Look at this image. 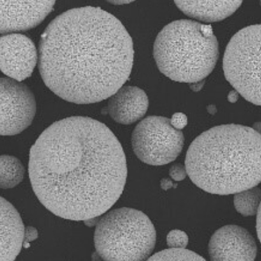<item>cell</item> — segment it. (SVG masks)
Masks as SVG:
<instances>
[{
    "label": "cell",
    "instance_id": "obj_9",
    "mask_svg": "<svg viewBox=\"0 0 261 261\" xmlns=\"http://www.w3.org/2000/svg\"><path fill=\"white\" fill-rule=\"evenodd\" d=\"M38 62L34 42L20 34L0 37V70L6 75L22 82L31 76Z\"/></svg>",
    "mask_w": 261,
    "mask_h": 261
},
{
    "label": "cell",
    "instance_id": "obj_18",
    "mask_svg": "<svg viewBox=\"0 0 261 261\" xmlns=\"http://www.w3.org/2000/svg\"><path fill=\"white\" fill-rule=\"evenodd\" d=\"M188 242V236L182 230H172L167 237V243L169 248H186Z\"/></svg>",
    "mask_w": 261,
    "mask_h": 261
},
{
    "label": "cell",
    "instance_id": "obj_17",
    "mask_svg": "<svg viewBox=\"0 0 261 261\" xmlns=\"http://www.w3.org/2000/svg\"><path fill=\"white\" fill-rule=\"evenodd\" d=\"M148 260H206L201 256L184 248L164 249L147 258Z\"/></svg>",
    "mask_w": 261,
    "mask_h": 261
},
{
    "label": "cell",
    "instance_id": "obj_16",
    "mask_svg": "<svg viewBox=\"0 0 261 261\" xmlns=\"http://www.w3.org/2000/svg\"><path fill=\"white\" fill-rule=\"evenodd\" d=\"M260 190L257 186L235 193L234 204L238 212L244 216L257 214L260 208Z\"/></svg>",
    "mask_w": 261,
    "mask_h": 261
},
{
    "label": "cell",
    "instance_id": "obj_4",
    "mask_svg": "<svg viewBox=\"0 0 261 261\" xmlns=\"http://www.w3.org/2000/svg\"><path fill=\"white\" fill-rule=\"evenodd\" d=\"M160 71L179 83L204 80L213 71L219 44L211 25L191 20L174 21L163 28L153 46Z\"/></svg>",
    "mask_w": 261,
    "mask_h": 261
},
{
    "label": "cell",
    "instance_id": "obj_10",
    "mask_svg": "<svg viewBox=\"0 0 261 261\" xmlns=\"http://www.w3.org/2000/svg\"><path fill=\"white\" fill-rule=\"evenodd\" d=\"M57 0H0V34L27 31L41 24Z\"/></svg>",
    "mask_w": 261,
    "mask_h": 261
},
{
    "label": "cell",
    "instance_id": "obj_19",
    "mask_svg": "<svg viewBox=\"0 0 261 261\" xmlns=\"http://www.w3.org/2000/svg\"><path fill=\"white\" fill-rule=\"evenodd\" d=\"M169 175L174 180H183L188 175L186 167L180 163H176V164L172 165L169 170Z\"/></svg>",
    "mask_w": 261,
    "mask_h": 261
},
{
    "label": "cell",
    "instance_id": "obj_23",
    "mask_svg": "<svg viewBox=\"0 0 261 261\" xmlns=\"http://www.w3.org/2000/svg\"><path fill=\"white\" fill-rule=\"evenodd\" d=\"M107 2L113 5H124L132 3L135 0H106Z\"/></svg>",
    "mask_w": 261,
    "mask_h": 261
},
{
    "label": "cell",
    "instance_id": "obj_11",
    "mask_svg": "<svg viewBox=\"0 0 261 261\" xmlns=\"http://www.w3.org/2000/svg\"><path fill=\"white\" fill-rule=\"evenodd\" d=\"M208 252L212 261L254 260L257 248L255 239L246 228L229 225L219 228L212 235Z\"/></svg>",
    "mask_w": 261,
    "mask_h": 261
},
{
    "label": "cell",
    "instance_id": "obj_22",
    "mask_svg": "<svg viewBox=\"0 0 261 261\" xmlns=\"http://www.w3.org/2000/svg\"><path fill=\"white\" fill-rule=\"evenodd\" d=\"M173 187V182L169 178H163L161 181V188L163 190L167 191Z\"/></svg>",
    "mask_w": 261,
    "mask_h": 261
},
{
    "label": "cell",
    "instance_id": "obj_21",
    "mask_svg": "<svg viewBox=\"0 0 261 261\" xmlns=\"http://www.w3.org/2000/svg\"><path fill=\"white\" fill-rule=\"evenodd\" d=\"M172 126L175 129L181 130L188 124V118L186 114L181 113H177L173 114L171 119Z\"/></svg>",
    "mask_w": 261,
    "mask_h": 261
},
{
    "label": "cell",
    "instance_id": "obj_5",
    "mask_svg": "<svg viewBox=\"0 0 261 261\" xmlns=\"http://www.w3.org/2000/svg\"><path fill=\"white\" fill-rule=\"evenodd\" d=\"M155 242L150 218L143 212L125 207L102 216L94 233L95 249L106 260H147Z\"/></svg>",
    "mask_w": 261,
    "mask_h": 261
},
{
    "label": "cell",
    "instance_id": "obj_25",
    "mask_svg": "<svg viewBox=\"0 0 261 261\" xmlns=\"http://www.w3.org/2000/svg\"><path fill=\"white\" fill-rule=\"evenodd\" d=\"M204 83L201 81L197 82V83H191L190 87L193 91H195V92H198V91H200V90L201 89Z\"/></svg>",
    "mask_w": 261,
    "mask_h": 261
},
{
    "label": "cell",
    "instance_id": "obj_1",
    "mask_svg": "<svg viewBox=\"0 0 261 261\" xmlns=\"http://www.w3.org/2000/svg\"><path fill=\"white\" fill-rule=\"evenodd\" d=\"M29 170L41 203L72 221L106 213L122 195L127 176L117 137L104 123L84 116L46 128L30 150Z\"/></svg>",
    "mask_w": 261,
    "mask_h": 261
},
{
    "label": "cell",
    "instance_id": "obj_12",
    "mask_svg": "<svg viewBox=\"0 0 261 261\" xmlns=\"http://www.w3.org/2000/svg\"><path fill=\"white\" fill-rule=\"evenodd\" d=\"M110 97L109 115L121 124L136 122L144 117L148 111V97L144 90L136 86H122Z\"/></svg>",
    "mask_w": 261,
    "mask_h": 261
},
{
    "label": "cell",
    "instance_id": "obj_13",
    "mask_svg": "<svg viewBox=\"0 0 261 261\" xmlns=\"http://www.w3.org/2000/svg\"><path fill=\"white\" fill-rule=\"evenodd\" d=\"M24 228L18 212L0 197V260L12 261L19 255Z\"/></svg>",
    "mask_w": 261,
    "mask_h": 261
},
{
    "label": "cell",
    "instance_id": "obj_24",
    "mask_svg": "<svg viewBox=\"0 0 261 261\" xmlns=\"http://www.w3.org/2000/svg\"><path fill=\"white\" fill-rule=\"evenodd\" d=\"M239 92L236 90L232 91L229 93L228 95V99L230 102H236L237 100L239 99Z\"/></svg>",
    "mask_w": 261,
    "mask_h": 261
},
{
    "label": "cell",
    "instance_id": "obj_2",
    "mask_svg": "<svg viewBox=\"0 0 261 261\" xmlns=\"http://www.w3.org/2000/svg\"><path fill=\"white\" fill-rule=\"evenodd\" d=\"M134 43L122 23L100 8L83 7L58 16L42 34L38 65L45 85L76 104L110 97L129 79Z\"/></svg>",
    "mask_w": 261,
    "mask_h": 261
},
{
    "label": "cell",
    "instance_id": "obj_8",
    "mask_svg": "<svg viewBox=\"0 0 261 261\" xmlns=\"http://www.w3.org/2000/svg\"><path fill=\"white\" fill-rule=\"evenodd\" d=\"M34 94L24 84L0 78V135L20 134L32 124L36 113Z\"/></svg>",
    "mask_w": 261,
    "mask_h": 261
},
{
    "label": "cell",
    "instance_id": "obj_26",
    "mask_svg": "<svg viewBox=\"0 0 261 261\" xmlns=\"http://www.w3.org/2000/svg\"><path fill=\"white\" fill-rule=\"evenodd\" d=\"M257 222H256V228H257V234L258 239L260 240V208L258 209L257 212Z\"/></svg>",
    "mask_w": 261,
    "mask_h": 261
},
{
    "label": "cell",
    "instance_id": "obj_15",
    "mask_svg": "<svg viewBox=\"0 0 261 261\" xmlns=\"http://www.w3.org/2000/svg\"><path fill=\"white\" fill-rule=\"evenodd\" d=\"M24 165L15 156L0 155V188L12 189L24 179Z\"/></svg>",
    "mask_w": 261,
    "mask_h": 261
},
{
    "label": "cell",
    "instance_id": "obj_20",
    "mask_svg": "<svg viewBox=\"0 0 261 261\" xmlns=\"http://www.w3.org/2000/svg\"><path fill=\"white\" fill-rule=\"evenodd\" d=\"M38 238V231L36 228L33 227H25L24 228V238H23L22 247L25 248H29L30 242L34 241Z\"/></svg>",
    "mask_w": 261,
    "mask_h": 261
},
{
    "label": "cell",
    "instance_id": "obj_14",
    "mask_svg": "<svg viewBox=\"0 0 261 261\" xmlns=\"http://www.w3.org/2000/svg\"><path fill=\"white\" fill-rule=\"evenodd\" d=\"M177 8L195 19L216 22L226 19L241 6L243 0H174Z\"/></svg>",
    "mask_w": 261,
    "mask_h": 261
},
{
    "label": "cell",
    "instance_id": "obj_3",
    "mask_svg": "<svg viewBox=\"0 0 261 261\" xmlns=\"http://www.w3.org/2000/svg\"><path fill=\"white\" fill-rule=\"evenodd\" d=\"M261 138L244 125H218L191 144L186 153L188 175L197 187L212 194L227 195L260 182Z\"/></svg>",
    "mask_w": 261,
    "mask_h": 261
},
{
    "label": "cell",
    "instance_id": "obj_7",
    "mask_svg": "<svg viewBox=\"0 0 261 261\" xmlns=\"http://www.w3.org/2000/svg\"><path fill=\"white\" fill-rule=\"evenodd\" d=\"M132 141L134 153L140 160L160 166L173 162L180 154L184 136L181 130L172 126L170 119L151 116L135 127Z\"/></svg>",
    "mask_w": 261,
    "mask_h": 261
},
{
    "label": "cell",
    "instance_id": "obj_6",
    "mask_svg": "<svg viewBox=\"0 0 261 261\" xmlns=\"http://www.w3.org/2000/svg\"><path fill=\"white\" fill-rule=\"evenodd\" d=\"M260 24L249 25L230 39L223 57L226 79L247 101L260 106Z\"/></svg>",
    "mask_w": 261,
    "mask_h": 261
}]
</instances>
